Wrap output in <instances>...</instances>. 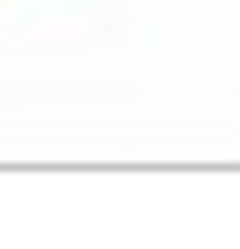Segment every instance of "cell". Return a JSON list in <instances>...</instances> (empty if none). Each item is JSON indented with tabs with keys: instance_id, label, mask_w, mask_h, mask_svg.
Instances as JSON below:
<instances>
[]
</instances>
